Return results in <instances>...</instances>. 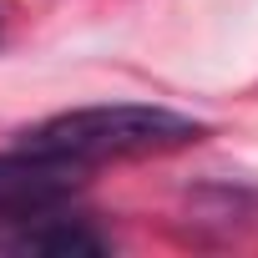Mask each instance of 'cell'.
<instances>
[{
	"label": "cell",
	"mask_w": 258,
	"mask_h": 258,
	"mask_svg": "<svg viewBox=\"0 0 258 258\" xmlns=\"http://www.w3.org/2000/svg\"><path fill=\"white\" fill-rule=\"evenodd\" d=\"M81 162L56 157V152H0V218L6 213H31V208H51V203H71V192L81 187Z\"/></svg>",
	"instance_id": "cell-3"
},
{
	"label": "cell",
	"mask_w": 258,
	"mask_h": 258,
	"mask_svg": "<svg viewBox=\"0 0 258 258\" xmlns=\"http://www.w3.org/2000/svg\"><path fill=\"white\" fill-rule=\"evenodd\" d=\"M203 137V126L182 111L167 106H81V111H61L51 121H41L36 132H26V147L36 152H56L71 157L81 167L106 162V157H142V152H167V147H187Z\"/></svg>",
	"instance_id": "cell-1"
},
{
	"label": "cell",
	"mask_w": 258,
	"mask_h": 258,
	"mask_svg": "<svg viewBox=\"0 0 258 258\" xmlns=\"http://www.w3.org/2000/svg\"><path fill=\"white\" fill-rule=\"evenodd\" d=\"M106 248L111 238L96 233L86 218L66 213V203L0 218V258H96Z\"/></svg>",
	"instance_id": "cell-2"
}]
</instances>
